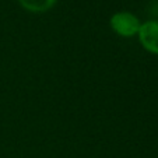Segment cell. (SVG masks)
I'll list each match as a JSON object with an SVG mask.
<instances>
[{
  "label": "cell",
  "instance_id": "obj_1",
  "mask_svg": "<svg viewBox=\"0 0 158 158\" xmlns=\"http://www.w3.org/2000/svg\"><path fill=\"white\" fill-rule=\"evenodd\" d=\"M140 21L134 14L129 11H119L115 13L110 17V27L118 35L125 36V38H131L137 35L140 30Z\"/></svg>",
  "mask_w": 158,
  "mask_h": 158
},
{
  "label": "cell",
  "instance_id": "obj_2",
  "mask_svg": "<svg viewBox=\"0 0 158 158\" xmlns=\"http://www.w3.org/2000/svg\"><path fill=\"white\" fill-rule=\"evenodd\" d=\"M137 35L146 51L158 55V21L151 20L141 24Z\"/></svg>",
  "mask_w": 158,
  "mask_h": 158
},
{
  "label": "cell",
  "instance_id": "obj_3",
  "mask_svg": "<svg viewBox=\"0 0 158 158\" xmlns=\"http://www.w3.org/2000/svg\"><path fill=\"white\" fill-rule=\"evenodd\" d=\"M18 3L31 13H45L55 6L56 0H18Z\"/></svg>",
  "mask_w": 158,
  "mask_h": 158
}]
</instances>
